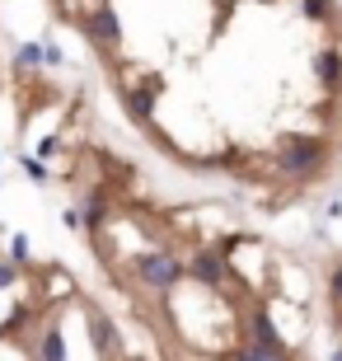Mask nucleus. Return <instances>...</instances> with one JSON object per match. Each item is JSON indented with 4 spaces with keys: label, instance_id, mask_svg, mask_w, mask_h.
I'll return each mask as SVG.
<instances>
[{
    "label": "nucleus",
    "instance_id": "obj_1",
    "mask_svg": "<svg viewBox=\"0 0 342 361\" xmlns=\"http://www.w3.org/2000/svg\"><path fill=\"white\" fill-rule=\"evenodd\" d=\"M324 141L319 136H286L281 146H276V155H272V164L281 169V174H291V178H310L324 164Z\"/></svg>",
    "mask_w": 342,
    "mask_h": 361
},
{
    "label": "nucleus",
    "instance_id": "obj_2",
    "mask_svg": "<svg viewBox=\"0 0 342 361\" xmlns=\"http://www.w3.org/2000/svg\"><path fill=\"white\" fill-rule=\"evenodd\" d=\"M132 272H136L141 286H150V291H169V286L183 281V263H178L173 254H136Z\"/></svg>",
    "mask_w": 342,
    "mask_h": 361
},
{
    "label": "nucleus",
    "instance_id": "obj_3",
    "mask_svg": "<svg viewBox=\"0 0 342 361\" xmlns=\"http://www.w3.org/2000/svg\"><path fill=\"white\" fill-rule=\"evenodd\" d=\"M80 28H85V38H90L94 47H104V52L122 38V24H118V14L108 10V5H104V10H90L85 19H80Z\"/></svg>",
    "mask_w": 342,
    "mask_h": 361
},
{
    "label": "nucleus",
    "instance_id": "obj_4",
    "mask_svg": "<svg viewBox=\"0 0 342 361\" xmlns=\"http://www.w3.org/2000/svg\"><path fill=\"white\" fill-rule=\"evenodd\" d=\"M225 272H230V268H225V258L216 254V249H197V254H193V263L183 268V277L202 281V286H221Z\"/></svg>",
    "mask_w": 342,
    "mask_h": 361
},
{
    "label": "nucleus",
    "instance_id": "obj_5",
    "mask_svg": "<svg viewBox=\"0 0 342 361\" xmlns=\"http://www.w3.org/2000/svg\"><path fill=\"white\" fill-rule=\"evenodd\" d=\"M85 314H90V338H94V352L99 357H113L118 352V329H113V319H108L99 305H85Z\"/></svg>",
    "mask_w": 342,
    "mask_h": 361
},
{
    "label": "nucleus",
    "instance_id": "obj_6",
    "mask_svg": "<svg viewBox=\"0 0 342 361\" xmlns=\"http://www.w3.org/2000/svg\"><path fill=\"white\" fill-rule=\"evenodd\" d=\"M155 90H159V85L150 80L145 90H132V94H127V113H132V122H141V127H150V113H155Z\"/></svg>",
    "mask_w": 342,
    "mask_h": 361
},
{
    "label": "nucleus",
    "instance_id": "obj_7",
    "mask_svg": "<svg viewBox=\"0 0 342 361\" xmlns=\"http://www.w3.org/2000/svg\"><path fill=\"white\" fill-rule=\"evenodd\" d=\"M314 75L324 85H338L342 80V52H338V47H324V52L314 56Z\"/></svg>",
    "mask_w": 342,
    "mask_h": 361
},
{
    "label": "nucleus",
    "instance_id": "obj_8",
    "mask_svg": "<svg viewBox=\"0 0 342 361\" xmlns=\"http://www.w3.org/2000/svg\"><path fill=\"white\" fill-rule=\"evenodd\" d=\"M249 329H253V343H258V348H281V338H276L272 319H267V310H253Z\"/></svg>",
    "mask_w": 342,
    "mask_h": 361
},
{
    "label": "nucleus",
    "instance_id": "obj_9",
    "mask_svg": "<svg viewBox=\"0 0 342 361\" xmlns=\"http://www.w3.org/2000/svg\"><path fill=\"white\" fill-rule=\"evenodd\" d=\"M38 352H42V361H66V343H61V329H47V334H42V343H38Z\"/></svg>",
    "mask_w": 342,
    "mask_h": 361
},
{
    "label": "nucleus",
    "instance_id": "obj_10",
    "mask_svg": "<svg viewBox=\"0 0 342 361\" xmlns=\"http://www.w3.org/2000/svg\"><path fill=\"white\" fill-rule=\"evenodd\" d=\"M235 361H286V352H281V348H258V343H244V348L235 352Z\"/></svg>",
    "mask_w": 342,
    "mask_h": 361
},
{
    "label": "nucleus",
    "instance_id": "obj_11",
    "mask_svg": "<svg viewBox=\"0 0 342 361\" xmlns=\"http://www.w3.org/2000/svg\"><path fill=\"white\" fill-rule=\"evenodd\" d=\"M300 10L310 14V19L324 24V19H333V0H300Z\"/></svg>",
    "mask_w": 342,
    "mask_h": 361
},
{
    "label": "nucleus",
    "instance_id": "obj_12",
    "mask_svg": "<svg viewBox=\"0 0 342 361\" xmlns=\"http://www.w3.org/2000/svg\"><path fill=\"white\" fill-rule=\"evenodd\" d=\"M10 254H14V268L28 263V240H24V235H14V240H10Z\"/></svg>",
    "mask_w": 342,
    "mask_h": 361
},
{
    "label": "nucleus",
    "instance_id": "obj_13",
    "mask_svg": "<svg viewBox=\"0 0 342 361\" xmlns=\"http://www.w3.org/2000/svg\"><path fill=\"white\" fill-rule=\"evenodd\" d=\"M38 61H42V47H33V42L19 47V66H38Z\"/></svg>",
    "mask_w": 342,
    "mask_h": 361
},
{
    "label": "nucleus",
    "instance_id": "obj_14",
    "mask_svg": "<svg viewBox=\"0 0 342 361\" xmlns=\"http://www.w3.org/2000/svg\"><path fill=\"white\" fill-rule=\"evenodd\" d=\"M14 277H19V268H14V263H5V258H0V291H5V286H14Z\"/></svg>",
    "mask_w": 342,
    "mask_h": 361
},
{
    "label": "nucleus",
    "instance_id": "obj_15",
    "mask_svg": "<svg viewBox=\"0 0 342 361\" xmlns=\"http://www.w3.org/2000/svg\"><path fill=\"white\" fill-rule=\"evenodd\" d=\"M42 66H61V52H56L52 42H47V47H42Z\"/></svg>",
    "mask_w": 342,
    "mask_h": 361
},
{
    "label": "nucleus",
    "instance_id": "obj_16",
    "mask_svg": "<svg viewBox=\"0 0 342 361\" xmlns=\"http://www.w3.org/2000/svg\"><path fill=\"white\" fill-rule=\"evenodd\" d=\"M24 169H28V178H38V183H42V178H47V169H42L38 160H24Z\"/></svg>",
    "mask_w": 342,
    "mask_h": 361
},
{
    "label": "nucleus",
    "instance_id": "obj_17",
    "mask_svg": "<svg viewBox=\"0 0 342 361\" xmlns=\"http://www.w3.org/2000/svg\"><path fill=\"white\" fill-rule=\"evenodd\" d=\"M333 300H338V305H342V263H338V268H333Z\"/></svg>",
    "mask_w": 342,
    "mask_h": 361
},
{
    "label": "nucleus",
    "instance_id": "obj_18",
    "mask_svg": "<svg viewBox=\"0 0 342 361\" xmlns=\"http://www.w3.org/2000/svg\"><path fill=\"white\" fill-rule=\"evenodd\" d=\"M333 361H342V348H338V352H333Z\"/></svg>",
    "mask_w": 342,
    "mask_h": 361
}]
</instances>
